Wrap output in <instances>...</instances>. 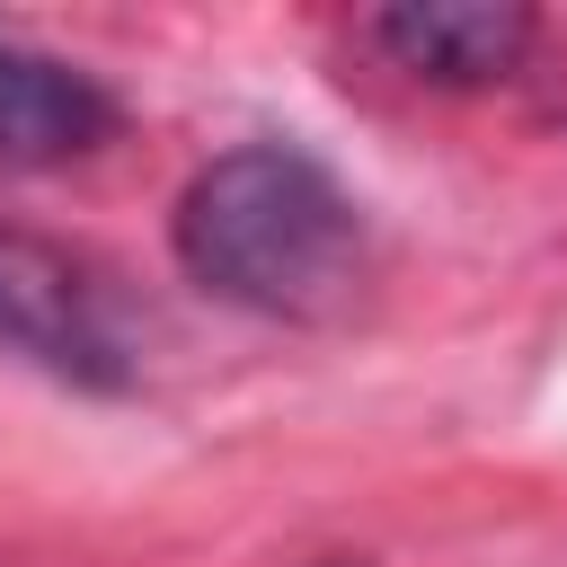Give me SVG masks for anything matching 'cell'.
I'll return each mask as SVG.
<instances>
[{"label":"cell","mask_w":567,"mask_h":567,"mask_svg":"<svg viewBox=\"0 0 567 567\" xmlns=\"http://www.w3.org/2000/svg\"><path fill=\"white\" fill-rule=\"evenodd\" d=\"M363 44L434 89H487L532 53V9L514 0H399L363 18Z\"/></svg>","instance_id":"3"},{"label":"cell","mask_w":567,"mask_h":567,"mask_svg":"<svg viewBox=\"0 0 567 567\" xmlns=\"http://www.w3.org/2000/svg\"><path fill=\"white\" fill-rule=\"evenodd\" d=\"M106 133H115V97L80 62L0 35V168H62Z\"/></svg>","instance_id":"4"},{"label":"cell","mask_w":567,"mask_h":567,"mask_svg":"<svg viewBox=\"0 0 567 567\" xmlns=\"http://www.w3.org/2000/svg\"><path fill=\"white\" fill-rule=\"evenodd\" d=\"M0 354L62 390H124L133 381V328L97 257L62 248L53 230L0 221Z\"/></svg>","instance_id":"2"},{"label":"cell","mask_w":567,"mask_h":567,"mask_svg":"<svg viewBox=\"0 0 567 567\" xmlns=\"http://www.w3.org/2000/svg\"><path fill=\"white\" fill-rule=\"evenodd\" d=\"M177 266L257 319H337L363 292V204L292 142H239L177 195Z\"/></svg>","instance_id":"1"},{"label":"cell","mask_w":567,"mask_h":567,"mask_svg":"<svg viewBox=\"0 0 567 567\" xmlns=\"http://www.w3.org/2000/svg\"><path fill=\"white\" fill-rule=\"evenodd\" d=\"M319 567H363V558H319Z\"/></svg>","instance_id":"5"}]
</instances>
